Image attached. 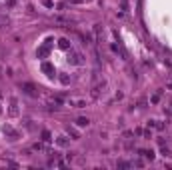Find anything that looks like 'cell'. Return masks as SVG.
Returning a JSON list of instances; mask_svg holds the SVG:
<instances>
[{
    "label": "cell",
    "instance_id": "1",
    "mask_svg": "<svg viewBox=\"0 0 172 170\" xmlns=\"http://www.w3.org/2000/svg\"><path fill=\"white\" fill-rule=\"evenodd\" d=\"M20 88L24 90V94H26V96H30V98H38V90H36L32 84L24 82V84H20Z\"/></svg>",
    "mask_w": 172,
    "mask_h": 170
},
{
    "label": "cell",
    "instance_id": "2",
    "mask_svg": "<svg viewBox=\"0 0 172 170\" xmlns=\"http://www.w3.org/2000/svg\"><path fill=\"white\" fill-rule=\"evenodd\" d=\"M66 102H68L70 106H74V108H84L86 104H88V102H86V98H68Z\"/></svg>",
    "mask_w": 172,
    "mask_h": 170
},
{
    "label": "cell",
    "instance_id": "3",
    "mask_svg": "<svg viewBox=\"0 0 172 170\" xmlns=\"http://www.w3.org/2000/svg\"><path fill=\"white\" fill-rule=\"evenodd\" d=\"M2 132H4L6 136H10L12 140H16V138L20 136V134H18V130H14V128L10 126V124H4V126H2Z\"/></svg>",
    "mask_w": 172,
    "mask_h": 170
},
{
    "label": "cell",
    "instance_id": "4",
    "mask_svg": "<svg viewBox=\"0 0 172 170\" xmlns=\"http://www.w3.org/2000/svg\"><path fill=\"white\" fill-rule=\"evenodd\" d=\"M18 100L16 98H10V108H8V114L10 116H18Z\"/></svg>",
    "mask_w": 172,
    "mask_h": 170
},
{
    "label": "cell",
    "instance_id": "5",
    "mask_svg": "<svg viewBox=\"0 0 172 170\" xmlns=\"http://www.w3.org/2000/svg\"><path fill=\"white\" fill-rule=\"evenodd\" d=\"M104 88H106V82H104V80H102V82H98V84L92 88V96H94V98H98V96L104 92Z\"/></svg>",
    "mask_w": 172,
    "mask_h": 170
},
{
    "label": "cell",
    "instance_id": "6",
    "mask_svg": "<svg viewBox=\"0 0 172 170\" xmlns=\"http://www.w3.org/2000/svg\"><path fill=\"white\" fill-rule=\"evenodd\" d=\"M76 124H78L80 128H84V126L90 124V120H88V118H76Z\"/></svg>",
    "mask_w": 172,
    "mask_h": 170
},
{
    "label": "cell",
    "instance_id": "7",
    "mask_svg": "<svg viewBox=\"0 0 172 170\" xmlns=\"http://www.w3.org/2000/svg\"><path fill=\"white\" fill-rule=\"evenodd\" d=\"M140 154H142L144 158H148V160H152V158H154V152H152V150H140Z\"/></svg>",
    "mask_w": 172,
    "mask_h": 170
},
{
    "label": "cell",
    "instance_id": "8",
    "mask_svg": "<svg viewBox=\"0 0 172 170\" xmlns=\"http://www.w3.org/2000/svg\"><path fill=\"white\" fill-rule=\"evenodd\" d=\"M34 150H36V152H50V150H48L44 144H40V142H38V144H34Z\"/></svg>",
    "mask_w": 172,
    "mask_h": 170
},
{
    "label": "cell",
    "instance_id": "9",
    "mask_svg": "<svg viewBox=\"0 0 172 170\" xmlns=\"http://www.w3.org/2000/svg\"><path fill=\"white\" fill-rule=\"evenodd\" d=\"M56 144H58V146H66V144H68V140H66V136H58V140H56Z\"/></svg>",
    "mask_w": 172,
    "mask_h": 170
},
{
    "label": "cell",
    "instance_id": "10",
    "mask_svg": "<svg viewBox=\"0 0 172 170\" xmlns=\"http://www.w3.org/2000/svg\"><path fill=\"white\" fill-rule=\"evenodd\" d=\"M42 140H44V142H50V140H52V138H50V132H48V130H44V132H42Z\"/></svg>",
    "mask_w": 172,
    "mask_h": 170
},
{
    "label": "cell",
    "instance_id": "11",
    "mask_svg": "<svg viewBox=\"0 0 172 170\" xmlns=\"http://www.w3.org/2000/svg\"><path fill=\"white\" fill-rule=\"evenodd\" d=\"M68 134H72L74 138H78V134H76V130H74V128H68Z\"/></svg>",
    "mask_w": 172,
    "mask_h": 170
},
{
    "label": "cell",
    "instance_id": "12",
    "mask_svg": "<svg viewBox=\"0 0 172 170\" xmlns=\"http://www.w3.org/2000/svg\"><path fill=\"white\" fill-rule=\"evenodd\" d=\"M60 46H62V48H68V40L62 38V40H60Z\"/></svg>",
    "mask_w": 172,
    "mask_h": 170
},
{
    "label": "cell",
    "instance_id": "13",
    "mask_svg": "<svg viewBox=\"0 0 172 170\" xmlns=\"http://www.w3.org/2000/svg\"><path fill=\"white\" fill-rule=\"evenodd\" d=\"M68 2H70V4H82L84 0H68Z\"/></svg>",
    "mask_w": 172,
    "mask_h": 170
},
{
    "label": "cell",
    "instance_id": "14",
    "mask_svg": "<svg viewBox=\"0 0 172 170\" xmlns=\"http://www.w3.org/2000/svg\"><path fill=\"white\" fill-rule=\"evenodd\" d=\"M0 98H2V94H0Z\"/></svg>",
    "mask_w": 172,
    "mask_h": 170
}]
</instances>
